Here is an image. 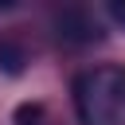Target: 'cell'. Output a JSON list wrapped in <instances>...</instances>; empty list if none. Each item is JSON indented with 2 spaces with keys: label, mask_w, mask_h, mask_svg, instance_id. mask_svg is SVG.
<instances>
[{
  "label": "cell",
  "mask_w": 125,
  "mask_h": 125,
  "mask_svg": "<svg viewBox=\"0 0 125 125\" xmlns=\"http://www.w3.org/2000/svg\"><path fill=\"white\" fill-rule=\"evenodd\" d=\"M70 94L78 125H125V66H90Z\"/></svg>",
  "instance_id": "1"
},
{
  "label": "cell",
  "mask_w": 125,
  "mask_h": 125,
  "mask_svg": "<svg viewBox=\"0 0 125 125\" xmlns=\"http://www.w3.org/2000/svg\"><path fill=\"white\" fill-rule=\"evenodd\" d=\"M12 121H16V125H59V117H51V109H47L43 102H23Z\"/></svg>",
  "instance_id": "2"
},
{
  "label": "cell",
  "mask_w": 125,
  "mask_h": 125,
  "mask_svg": "<svg viewBox=\"0 0 125 125\" xmlns=\"http://www.w3.org/2000/svg\"><path fill=\"white\" fill-rule=\"evenodd\" d=\"M20 62H23V55H20L16 47H8V43H0V66H4L8 74H20V70H23Z\"/></svg>",
  "instance_id": "3"
},
{
  "label": "cell",
  "mask_w": 125,
  "mask_h": 125,
  "mask_svg": "<svg viewBox=\"0 0 125 125\" xmlns=\"http://www.w3.org/2000/svg\"><path fill=\"white\" fill-rule=\"evenodd\" d=\"M105 12H109V20H113V23H121V27H125V0H109V4H105Z\"/></svg>",
  "instance_id": "4"
}]
</instances>
